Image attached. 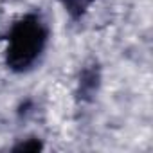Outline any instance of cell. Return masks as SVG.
Masks as SVG:
<instances>
[{
  "instance_id": "cell-2",
  "label": "cell",
  "mask_w": 153,
  "mask_h": 153,
  "mask_svg": "<svg viewBox=\"0 0 153 153\" xmlns=\"http://www.w3.org/2000/svg\"><path fill=\"white\" fill-rule=\"evenodd\" d=\"M97 79H99V78H97V72H96L94 68H88V70L83 72V76H81V94H83L85 97L96 92V88H97Z\"/></svg>"
},
{
  "instance_id": "cell-3",
  "label": "cell",
  "mask_w": 153,
  "mask_h": 153,
  "mask_svg": "<svg viewBox=\"0 0 153 153\" xmlns=\"http://www.w3.org/2000/svg\"><path fill=\"white\" fill-rule=\"evenodd\" d=\"M61 2H63V6L67 7V11L72 16H79L92 0H61Z\"/></svg>"
},
{
  "instance_id": "cell-1",
  "label": "cell",
  "mask_w": 153,
  "mask_h": 153,
  "mask_svg": "<svg viewBox=\"0 0 153 153\" xmlns=\"http://www.w3.org/2000/svg\"><path fill=\"white\" fill-rule=\"evenodd\" d=\"M47 43V27L38 15H27L18 20L7 36L6 63L15 72L27 70L42 54Z\"/></svg>"
},
{
  "instance_id": "cell-4",
  "label": "cell",
  "mask_w": 153,
  "mask_h": 153,
  "mask_svg": "<svg viewBox=\"0 0 153 153\" xmlns=\"http://www.w3.org/2000/svg\"><path fill=\"white\" fill-rule=\"evenodd\" d=\"M40 148H42V144H40L38 140L31 139L29 142H22V144H18V146L15 148V151H38Z\"/></svg>"
}]
</instances>
